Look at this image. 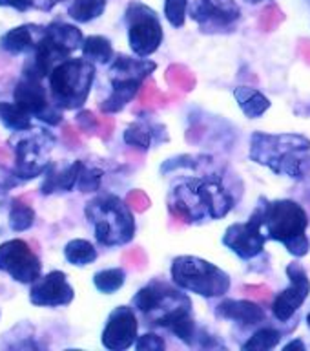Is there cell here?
<instances>
[{"instance_id":"cell-16","label":"cell","mask_w":310,"mask_h":351,"mask_svg":"<svg viewBox=\"0 0 310 351\" xmlns=\"http://www.w3.org/2000/svg\"><path fill=\"white\" fill-rule=\"evenodd\" d=\"M46 33V26L38 24H22L18 27H13L8 33L0 37V48L10 51L13 55L18 53H31L37 48L40 38Z\"/></svg>"},{"instance_id":"cell-43","label":"cell","mask_w":310,"mask_h":351,"mask_svg":"<svg viewBox=\"0 0 310 351\" xmlns=\"http://www.w3.org/2000/svg\"><path fill=\"white\" fill-rule=\"evenodd\" d=\"M307 326H309V328H310V313H309V315H307Z\"/></svg>"},{"instance_id":"cell-7","label":"cell","mask_w":310,"mask_h":351,"mask_svg":"<svg viewBox=\"0 0 310 351\" xmlns=\"http://www.w3.org/2000/svg\"><path fill=\"white\" fill-rule=\"evenodd\" d=\"M126 24H128V40H130L131 51L137 57H148L163 43V26L159 21V15L150 8L142 4L141 0H131L125 13Z\"/></svg>"},{"instance_id":"cell-27","label":"cell","mask_w":310,"mask_h":351,"mask_svg":"<svg viewBox=\"0 0 310 351\" xmlns=\"http://www.w3.org/2000/svg\"><path fill=\"white\" fill-rule=\"evenodd\" d=\"M281 340V333L276 328H261L257 329L256 333L252 335L250 339L246 340L243 344L245 351H263V350H272L279 344Z\"/></svg>"},{"instance_id":"cell-29","label":"cell","mask_w":310,"mask_h":351,"mask_svg":"<svg viewBox=\"0 0 310 351\" xmlns=\"http://www.w3.org/2000/svg\"><path fill=\"white\" fill-rule=\"evenodd\" d=\"M152 126L148 125V123H135V125H131L126 128L125 132V143L126 145H130V147L135 148H142V150H148L150 145H152Z\"/></svg>"},{"instance_id":"cell-1","label":"cell","mask_w":310,"mask_h":351,"mask_svg":"<svg viewBox=\"0 0 310 351\" xmlns=\"http://www.w3.org/2000/svg\"><path fill=\"white\" fill-rule=\"evenodd\" d=\"M261 208V227L267 229L270 240L281 241L287 251L294 256H305L310 249L305 229L309 225V216L300 203L292 199H276Z\"/></svg>"},{"instance_id":"cell-32","label":"cell","mask_w":310,"mask_h":351,"mask_svg":"<svg viewBox=\"0 0 310 351\" xmlns=\"http://www.w3.org/2000/svg\"><path fill=\"white\" fill-rule=\"evenodd\" d=\"M101 181H103V172H101V170L88 169V167L82 165L75 186L81 192H93L101 186Z\"/></svg>"},{"instance_id":"cell-13","label":"cell","mask_w":310,"mask_h":351,"mask_svg":"<svg viewBox=\"0 0 310 351\" xmlns=\"http://www.w3.org/2000/svg\"><path fill=\"white\" fill-rule=\"evenodd\" d=\"M287 274H289L290 278V287L289 289L281 291V293L276 296V300H274L272 304L274 317L278 318V320H281V322H287V320L305 304V300L309 298L310 293L309 274H307L305 269L301 267V263H289Z\"/></svg>"},{"instance_id":"cell-41","label":"cell","mask_w":310,"mask_h":351,"mask_svg":"<svg viewBox=\"0 0 310 351\" xmlns=\"http://www.w3.org/2000/svg\"><path fill=\"white\" fill-rule=\"evenodd\" d=\"M283 350H285V351H290V350H305V344L301 342V339H298V340H292L290 344L285 346Z\"/></svg>"},{"instance_id":"cell-18","label":"cell","mask_w":310,"mask_h":351,"mask_svg":"<svg viewBox=\"0 0 310 351\" xmlns=\"http://www.w3.org/2000/svg\"><path fill=\"white\" fill-rule=\"evenodd\" d=\"M146 81V79H144ZM142 79H135V77H119V79H112V93L106 101L101 103V110L104 114H115L125 108L126 104L133 101L137 97V93L142 86Z\"/></svg>"},{"instance_id":"cell-23","label":"cell","mask_w":310,"mask_h":351,"mask_svg":"<svg viewBox=\"0 0 310 351\" xmlns=\"http://www.w3.org/2000/svg\"><path fill=\"white\" fill-rule=\"evenodd\" d=\"M108 0H73L68 8V15L79 24H88L103 15Z\"/></svg>"},{"instance_id":"cell-26","label":"cell","mask_w":310,"mask_h":351,"mask_svg":"<svg viewBox=\"0 0 310 351\" xmlns=\"http://www.w3.org/2000/svg\"><path fill=\"white\" fill-rule=\"evenodd\" d=\"M126 273L122 267H112L104 269V271H99L93 276V284L101 293L104 295H112L115 291H119L122 285H125Z\"/></svg>"},{"instance_id":"cell-11","label":"cell","mask_w":310,"mask_h":351,"mask_svg":"<svg viewBox=\"0 0 310 351\" xmlns=\"http://www.w3.org/2000/svg\"><path fill=\"white\" fill-rule=\"evenodd\" d=\"M261 208L257 207L246 223L230 225L223 236V243L243 260L257 256L263 251L265 240H267L261 234Z\"/></svg>"},{"instance_id":"cell-20","label":"cell","mask_w":310,"mask_h":351,"mask_svg":"<svg viewBox=\"0 0 310 351\" xmlns=\"http://www.w3.org/2000/svg\"><path fill=\"white\" fill-rule=\"evenodd\" d=\"M157 68L155 62L146 59H133L128 55H117L114 64L109 66V79L119 77H135V79H148V75Z\"/></svg>"},{"instance_id":"cell-2","label":"cell","mask_w":310,"mask_h":351,"mask_svg":"<svg viewBox=\"0 0 310 351\" xmlns=\"http://www.w3.org/2000/svg\"><path fill=\"white\" fill-rule=\"evenodd\" d=\"M86 218L95 227L101 245H125L135 236V219L130 207L114 194H103L86 203Z\"/></svg>"},{"instance_id":"cell-36","label":"cell","mask_w":310,"mask_h":351,"mask_svg":"<svg viewBox=\"0 0 310 351\" xmlns=\"http://www.w3.org/2000/svg\"><path fill=\"white\" fill-rule=\"evenodd\" d=\"M126 205L130 208H133L135 213H144V210L150 207V197H148L142 191H131L130 194L126 196Z\"/></svg>"},{"instance_id":"cell-28","label":"cell","mask_w":310,"mask_h":351,"mask_svg":"<svg viewBox=\"0 0 310 351\" xmlns=\"http://www.w3.org/2000/svg\"><path fill=\"white\" fill-rule=\"evenodd\" d=\"M33 223H35V210L29 203H24L22 197H18L10 213V227L15 232H22L29 229Z\"/></svg>"},{"instance_id":"cell-6","label":"cell","mask_w":310,"mask_h":351,"mask_svg":"<svg viewBox=\"0 0 310 351\" xmlns=\"http://www.w3.org/2000/svg\"><path fill=\"white\" fill-rule=\"evenodd\" d=\"M172 278L181 289L214 298L230 289V276L214 263L197 256H179L172 263Z\"/></svg>"},{"instance_id":"cell-35","label":"cell","mask_w":310,"mask_h":351,"mask_svg":"<svg viewBox=\"0 0 310 351\" xmlns=\"http://www.w3.org/2000/svg\"><path fill=\"white\" fill-rule=\"evenodd\" d=\"M75 121L77 126H79L82 132H86V134H95V132L99 130L97 117H95V114L90 112V110H82V112H79Z\"/></svg>"},{"instance_id":"cell-10","label":"cell","mask_w":310,"mask_h":351,"mask_svg":"<svg viewBox=\"0 0 310 351\" xmlns=\"http://www.w3.org/2000/svg\"><path fill=\"white\" fill-rule=\"evenodd\" d=\"M0 271L21 284H31L42 271V263L24 240H10L0 245Z\"/></svg>"},{"instance_id":"cell-8","label":"cell","mask_w":310,"mask_h":351,"mask_svg":"<svg viewBox=\"0 0 310 351\" xmlns=\"http://www.w3.org/2000/svg\"><path fill=\"white\" fill-rule=\"evenodd\" d=\"M13 97H15L16 106L24 110L29 117H37L51 126L59 125L62 121V112L53 103H49L48 92L42 84V77L29 68H24L22 71Z\"/></svg>"},{"instance_id":"cell-19","label":"cell","mask_w":310,"mask_h":351,"mask_svg":"<svg viewBox=\"0 0 310 351\" xmlns=\"http://www.w3.org/2000/svg\"><path fill=\"white\" fill-rule=\"evenodd\" d=\"M82 161H75L71 163L70 167L66 169L57 170L55 165H48L46 167V181L42 185V194H51L55 191H62V192H70L77 183V178H79V172L82 169Z\"/></svg>"},{"instance_id":"cell-38","label":"cell","mask_w":310,"mask_h":351,"mask_svg":"<svg viewBox=\"0 0 310 351\" xmlns=\"http://www.w3.org/2000/svg\"><path fill=\"white\" fill-rule=\"evenodd\" d=\"M0 8H11L18 13H26L35 8V0H0Z\"/></svg>"},{"instance_id":"cell-34","label":"cell","mask_w":310,"mask_h":351,"mask_svg":"<svg viewBox=\"0 0 310 351\" xmlns=\"http://www.w3.org/2000/svg\"><path fill=\"white\" fill-rule=\"evenodd\" d=\"M135 348L139 351H163L164 340L155 333H146L139 337V340L135 342Z\"/></svg>"},{"instance_id":"cell-22","label":"cell","mask_w":310,"mask_h":351,"mask_svg":"<svg viewBox=\"0 0 310 351\" xmlns=\"http://www.w3.org/2000/svg\"><path fill=\"white\" fill-rule=\"evenodd\" d=\"M82 55L84 59L90 62H99V64H106L114 59V48L109 38L103 37V35H92L82 40Z\"/></svg>"},{"instance_id":"cell-42","label":"cell","mask_w":310,"mask_h":351,"mask_svg":"<svg viewBox=\"0 0 310 351\" xmlns=\"http://www.w3.org/2000/svg\"><path fill=\"white\" fill-rule=\"evenodd\" d=\"M246 4H261V2H265V0H245Z\"/></svg>"},{"instance_id":"cell-24","label":"cell","mask_w":310,"mask_h":351,"mask_svg":"<svg viewBox=\"0 0 310 351\" xmlns=\"http://www.w3.org/2000/svg\"><path fill=\"white\" fill-rule=\"evenodd\" d=\"M64 256L71 265L82 267V265H88V263H93L97 260V249L88 240L77 238V240H71L66 243Z\"/></svg>"},{"instance_id":"cell-15","label":"cell","mask_w":310,"mask_h":351,"mask_svg":"<svg viewBox=\"0 0 310 351\" xmlns=\"http://www.w3.org/2000/svg\"><path fill=\"white\" fill-rule=\"evenodd\" d=\"M137 318L133 309L128 306L115 307L109 313L108 322L103 331V346L106 350H128L137 340Z\"/></svg>"},{"instance_id":"cell-21","label":"cell","mask_w":310,"mask_h":351,"mask_svg":"<svg viewBox=\"0 0 310 351\" xmlns=\"http://www.w3.org/2000/svg\"><path fill=\"white\" fill-rule=\"evenodd\" d=\"M234 97L237 101V104H240V108L243 110V114L248 119H257V117H261L270 108V99L267 95H263L261 92L254 90V88H235Z\"/></svg>"},{"instance_id":"cell-37","label":"cell","mask_w":310,"mask_h":351,"mask_svg":"<svg viewBox=\"0 0 310 351\" xmlns=\"http://www.w3.org/2000/svg\"><path fill=\"white\" fill-rule=\"evenodd\" d=\"M125 262L130 263V265H133L135 269H144V265H146V254H144V251L142 249H130V251L125 252Z\"/></svg>"},{"instance_id":"cell-30","label":"cell","mask_w":310,"mask_h":351,"mask_svg":"<svg viewBox=\"0 0 310 351\" xmlns=\"http://www.w3.org/2000/svg\"><path fill=\"white\" fill-rule=\"evenodd\" d=\"M164 79L172 88L183 90V92H190L192 88L196 86V77L188 68L181 64H172L164 73Z\"/></svg>"},{"instance_id":"cell-14","label":"cell","mask_w":310,"mask_h":351,"mask_svg":"<svg viewBox=\"0 0 310 351\" xmlns=\"http://www.w3.org/2000/svg\"><path fill=\"white\" fill-rule=\"evenodd\" d=\"M73 287L62 271H51L46 276H38L31 282L29 300L38 307H60L73 302Z\"/></svg>"},{"instance_id":"cell-33","label":"cell","mask_w":310,"mask_h":351,"mask_svg":"<svg viewBox=\"0 0 310 351\" xmlns=\"http://www.w3.org/2000/svg\"><path fill=\"white\" fill-rule=\"evenodd\" d=\"M139 101H141L144 106H153V104H166L168 101V95H164L157 90V86L153 84V81H144L142 82L141 90H139Z\"/></svg>"},{"instance_id":"cell-12","label":"cell","mask_w":310,"mask_h":351,"mask_svg":"<svg viewBox=\"0 0 310 351\" xmlns=\"http://www.w3.org/2000/svg\"><path fill=\"white\" fill-rule=\"evenodd\" d=\"M190 16L203 32L214 33L227 29L240 21L241 10L235 0H194Z\"/></svg>"},{"instance_id":"cell-5","label":"cell","mask_w":310,"mask_h":351,"mask_svg":"<svg viewBox=\"0 0 310 351\" xmlns=\"http://www.w3.org/2000/svg\"><path fill=\"white\" fill-rule=\"evenodd\" d=\"M82 33L81 29L73 24L66 22H51L46 26V33L37 44V48L33 49L31 60H27L26 68L38 73V75L48 77L49 71L55 66L66 60L77 48L82 46Z\"/></svg>"},{"instance_id":"cell-39","label":"cell","mask_w":310,"mask_h":351,"mask_svg":"<svg viewBox=\"0 0 310 351\" xmlns=\"http://www.w3.org/2000/svg\"><path fill=\"white\" fill-rule=\"evenodd\" d=\"M62 139H64V143L70 148H79L82 143L81 136H79V132H77L75 128L70 125H64V128H62Z\"/></svg>"},{"instance_id":"cell-25","label":"cell","mask_w":310,"mask_h":351,"mask_svg":"<svg viewBox=\"0 0 310 351\" xmlns=\"http://www.w3.org/2000/svg\"><path fill=\"white\" fill-rule=\"evenodd\" d=\"M0 121L11 132L31 130L29 115L22 108H18L15 103H0Z\"/></svg>"},{"instance_id":"cell-4","label":"cell","mask_w":310,"mask_h":351,"mask_svg":"<svg viewBox=\"0 0 310 351\" xmlns=\"http://www.w3.org/2000/svg\"><path fill=\"white\" fill-rule=\"evenodd\" d=\"M131 306L155 326L170 328L177 318L192 315L190 298L161 280H153L131 298Z\"/></svg>"},{"instance_id":"cell-40","label":"cell","mask_w":310,"mask_h":351,"mask_svg":"<svg viewBox=\"0 0 310 351\" xmlns=\"http://www.w3.org/2000/svg\"><path fill=\"white\" fill-rule=\"evenodd\" d=\"M115 121L114 117H103V137L104 139H108L112 136V132H114Z\"/></svg>"},{"instance_id":"cell-3","label":"cell","mask_w":310,"mask_h":351,"mask_svg":"<svg viewBox=\"0 0 310 351\" xmlns=\"http://www.w3.org/2000/svg\"><path fill=\"white\" fill-rule=\"evenodd\" d=\"M48 79L55 106L59 110H77L86 103L90 95L95 79V66L84 57H68L49 71Z\"/></svg>"},{"instance_id":"cell-9","label":"cell","mask_w":310,"mask_h":351,"mask_svg":"<svg viewBox=\"0 0 310 351\" xmlns=\"http://www.w3.org/2000/svg\"><path fill=\"white\" fill-rule=\"evenodd\" d=\"M53 145V137L38 130L26 139H21L15 147V174L22 180H33L48 167V152Z\"/></svg>"},{"instance_id":"cell-17","label":"cell","mask_w":310,"mask_h":351,"mask_svg":"<svg viewBox=\"0 0 310 351\" xmlns=\"http://www.w3.org/2000/svg\"><path fill=\"white\" fill-rule=\"evenodd\" d=\"M216 313L218 317L229 318L245 326H254L265 320L263 307L252 300H223L216 307Z\"/></svg>"},{"instance_id":"cell-31","label":"cell","mask_w":310,"mask_h":351,"mask_svg":"<svg viewBox=\"0 0 310 351\" xmlns=\"http://www.w3.org/2000/svg\"><path fill=\"white\" fill-rule=\"evenodd\" d=\"M190 0H164V16L174 27H183Z\"/></svg>"}]
</instances>
